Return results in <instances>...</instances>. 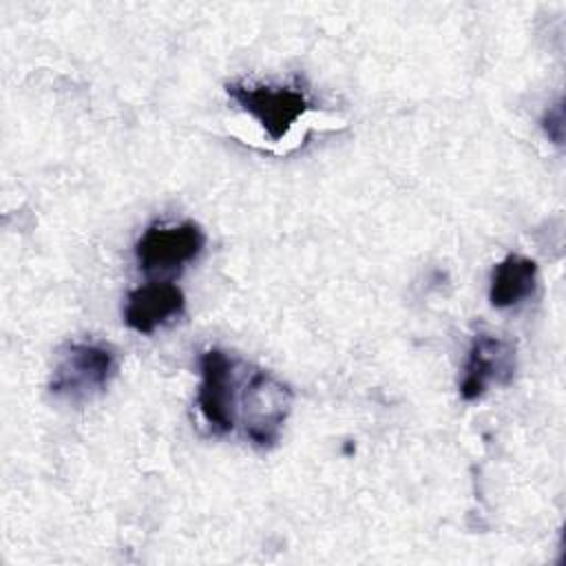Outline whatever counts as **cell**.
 Instances as JSON below:
<instances>
[{
    "mask_svg": "<svg viewBox=\"0 0 566 566\" xmlns=\"http://www.w3.org/2000/svg\"><path fill=\"white\" fill-rule=\"evenodd\" d=\"M186 310V296L172 281H150L128 292L124 323L137 334H153Z\"/></svg>",
    "mask_w": 566,
    "mask_h": 566,
    "instance_id": "7",
    "label": "cell"
},
{
    "mask_svg": "<svg viewBox=\"0 0 566 566\" xmlns=\"http://www.w3.org/2000/svg\"><path fill=\"white\" fill-rule=\"evenodd\" d=\"M294 394L270 371H254L239 394V418L245 438L259 449H272L290 418Z\"/></svg>",
    "mask_w": 566,
    "mask_h": 566,
    "instance_id": "2",
    "label": "cell"
},
{
    "mask_svg": "<svg viewBox=\"0 0 566 566\" xmlns=\"http://www.w3.org/2000/svg\"><path fill=\"white\" fill-rule=\"evenodd\" d=\"M542 128L546 133V137L562 146L564 142V106H562V99H557L553 106H548L542 115Z\"/></svg>",
    "mask_w": 566,
    "mask_h": 566,
    "instance_id": "9",
    "label": "cell"
},
{
    "mask_svg": "<svg viewBox=\"0 0 566 566\" xmlns=\"http://www.w3.org/2000/svg\"><path fill=\"white\" fill-rule=\"evenodd\" d=\"M206 245V232L195 221L177 226L155 223L135 241L137 268L146 274L177 272L195 261Z\"/></svg>",
    "mask_w": 566,
    "mask_h": 566,
    "instance_id": "5",
    "label": "cell"
},
{
    "mask_svg": "<svg viewBox=\"0 0 566 566\" xmlns=\"http://www.w3.org/2000/svg\"><path fill=\"white\" fill-rule=\"evenodd\" d=\"M537 290V263L524 254H506L500 263H495L491 272L489 301L497 310H509L526 298H531Z\"/></svg>",
    "mask_w": 566,
    "mask_h": 566,
    "instance_id": "8",
    "label": "cell"
},
{
    "mask_svg": "<svg viewBox=\"0 0 566 566\" xmlns=\"http://www.w3.org/2000/svg\"><path fill=\"white\" fill-rule=\"evenodd\" d=\"M201 382L197 389V409L212 433L223 436L237 427L239 396L234 378V360L212 347L199 358Z\"/></svg>",
    "mask_w": 566,
    "mask_h": 566,
    "instance_id": "4",
    "label": "cell"
},
{
    "mask_svg": "<svg viewBox=\"0 0 566 566\" xmlns=\"http://www.w3.org/2000/svg\"><path fill=\"white\" fill-rule=\"evenodd\" d=\"M226 93L243 113L259 122L272 142L283 139L287 130L305 115V111H310L307 95L294 86L230 82Z\"/></svg>",
    "mask_w": 566,
    "mask_h": 566,
    "instance_id": "3",
    "label": "cell"
},
{
    "mask_svg": "<svg viewBox=\"0 0 566 566\" xmlns=\"http://www.w3.org/2000/svg\"><path fill=\"white\" fill-rule=\"evenodd\" d=\"M117 374V354L104 343L75 340L60 349L49 378V394L84 405L102 396Z\"/></svg>",
    "mask_w": 566,
    "mask_h": 566,
    "instance_id": "1",
    "label": "cell"
},
{
    "mask_svg": "<svg viewBox=\"0 0 566 566\" xmlns=\"http://www.w3.org/2000/svg\"><path fill=\"white\" fill-rule=\"evenodd\" d=\"M517 358L511 340L484 332L475 334L462 369L464 374L460 380V398L473 402L480 400L493 385H511Z\"/></svg>",
    "mask_w": 566,
    "mask_h": 566,
    "instance_id": "6",
    "label": "cell"
}]
</instances>
